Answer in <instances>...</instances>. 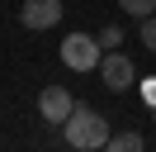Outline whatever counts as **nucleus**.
<instances>
[{
    "label": "nucleus",
    "instance_id": "1",
    "mask_svg": "<svg viewBox=\"0 0 156 152\" xmlns=\"http://www.w3.org/2000/svg\"><path fill=\"white\" fill-rule=\"evenodd\" d=\"M109 119L99 109H90V104H76L71 109V119L62 124V142L66 147H76V152H95V147H109Z\"/></svg>",
    "mask_w": 156,
    "mask_h": 152
},
{
    "label": "nucleus",
    "instance_id": "2",
    "mask_svg": "<svg viewBox=\"0 0 156 152\" xmlns=\"http://www.w3.org/2000/svg\"><path fill=\"white\" fill-rule=\"evenodd\" d=\"M99 57H104V43H99V33H66L62 38V62L71 66V71H99Z\"/></svg>",
    "mask_w": 156,
    "mask_h": 152
},
{
    "label": "nucleus",
    "instance_id": "3",
    "mask_svg": "<svg viewBox=\"0 0 156 152\" xmlns=\"http://www.w3.org/2000/svg\"><path fill=\"white\" fill-rule=\"evenodd\" d=\"M99 81H104V86H109L114 95H128V90H133L137 81H142V76H137V66H133V57H128V52L109 48V52L99 57Z\"/></svg>",
    "mask_w": 156,
    "mask_h": 152
},
{
    "label": "nucleus",
    "instance_id": "4",
    "mask_svg": "<svg viewBox=\"0 0 156 152\" xmlns=\"http://www.w3.org/2000/svg\"><path fill=\"white\" fill-rule=\"evenodd\" d=\"M66 14V0H24L19 5V24L24 28H57Z\"/></svg>",
    "mask_w": 156,
    "mask_h": 152
},
{
    "label": "nucleus",
    "instance_id": "5",
    "mask_svg": "<svg viewBox=\"0 0 156 152\" xmlns=\"http://www.w3.org/2000/svg\"><path fill=\"white\" fill-rule=\"evenodd\" d=\"M71 109H76V100H71V90H62V86H43V95H38V114L48 124H66L71 119Z\"/></svg>",
    "mask_w": 156,
    "mask_h": 152
},
{
    "label": "nucleus",
    "instance_id": "6",
    "mask_svg": "<svg viewBox=\"0 0 156 152\" xmlns=\"http://www.w3.org/2000/svg\"><path fill=\"white\" fill-rule=\"evenodd\" d=\"M109 147H114V152H142L147 138L137 128H118V133H109Z\"/></svg>",
    "mask_w": 156,
    "mask_h": 152
},
{
    "label": "nucleus",
    "instance_id": "7",
    "mask_svg": "<svg viewBox=\"0 0 156 152\" xmlns=\"http://www.w3.org/2000/svg\"><path fill=\"white\" fill-rule=\"evenodd\" d=\"M118 10L133 19H147V14H156V0H118Z\"/></svg>",
    "mask_w": 156,
    "mask_h": 152
},
{
    "label": "nucleus",
    "instance_id": "8",
    "mask_svg": "<svg viewBox=\"0 0 156 152\" xmlns=\"http://www.w3.org/2000/svg\"><path fill=\"white\" fill-rule=\"evenodd\" d=\"M99 43H104V52L118 48V43H123V28H118V24H104V28H99Z\"/></svg>",
    "mask_w": 156,
    "mask_h": 152
},
{
    "label": "nucleus",
    "instance_id": "9",
    "mask_svg": "<svg viewBox=\"0 0 156 152\" xmlns=\"http://www.w3.org/2000/svg\"><path fill=\"white\" fill-rule=\"evenodd\" d=\"M137 90H142V100L156 109V76H142V81H137Z\"/></svg>",
    "mask_w": 156,
    "mask_h": 152
},
{
    "label": "nucleus",
    "instance_id": "10",
    "mask_svg": "<svg viewBox=\"0 0 156 152\" xmlns=\"http://www.w3.org/2000/svg\"><path fill=\"white\" fill-rule=\"evenodd\" d=\"M142 43L156 52V14H147V19H142Z\"/></svg>",
    "mask_w": 156,
    "mask_h": 152
}]
</instances>
